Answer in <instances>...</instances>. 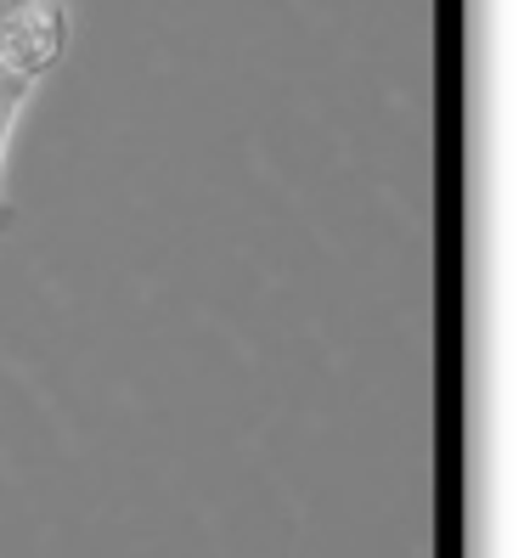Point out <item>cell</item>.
<instances>
[{
    "label": "cell",
    "mask_w": 524,
    "mask_h": 558,
    "mask_svg": "<svg viewBox=\"0 0 524 558\" xmlns=\"http://www.w3.org/2000/svg\"><path fill=\"white\" fill-rule=\"evenodd\" d=\"M57 40H62L57 0H0V147H7V130L28 85L57 57ZM0 220H7V209H0Z\"/></svg>",
    "instance_id": "cell-1"
}]
</instances>
